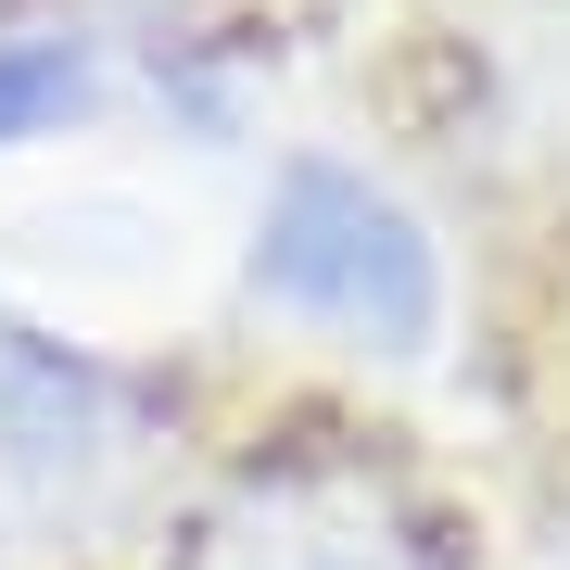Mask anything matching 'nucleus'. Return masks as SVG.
<instances>
[{
	"label": "nucleus",
	"instance_id": "obj_1",
	"mask_svg": "<svg viewBox=\"0 0 570 570\" xmlns=\"http://www.w3.org/2000/svg\"><path fill=\"white\" fill-rule=\"evenodd\" d=\"M254 292L305 330L367 343V355H431V330H444V254H431V228L367 165H330V153L279 165V190L254 216Z\"/></svg>",
	"mask_w": 570,
	"mask_h": 570
},
{
	"label": "nucleus",
	"instance_id": "obj_2",
	"mask_svg": "<svg viewBox=\"0 0 570 570\" xmlns=\"http://www.w3.org/2000/svg\"><path fill=\"white\" fill-rule=\"evenodd\" d=\"M178 570H444V558H431L419 508L367 456L292 444V456H254L242 482L190 520Z\"/></svg>",
	"mask_w": 570,
	"mask_h": 570
},
{
	"label": "nucleus",
	"instance_id": "obj_3",
	"mask_svg": "<svg viewBox=\"0 0 570 570\" xmlns=\"http://www.w3.org/2000/svg\"><path fill=\"white\" fill-rule=\"evenodd\" d=\"M77 102H89V51L77 39H0V153L51 140Z\"/></svg>",
	"mask_w": 570,
	"mask_h": 570
},
{
	"label": "nucleus",
	"instance_id": "obj_4",
	"mask_svg": "<svg viewBox=\"0 0 570 570\" xmlns=\"http://www.w3.org/2000/svg\"><path fill=\"white\" fill-rule=\"evenodd\" d=\"M115 13H190V0H115Z\"/></svg>",
	"mask_w": 570,
	"mask_h": 570
}]
</instances>
